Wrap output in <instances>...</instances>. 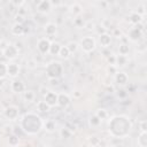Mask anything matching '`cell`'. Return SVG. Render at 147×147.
<instances>
[{
	"instance_id": "54",
	"label": "cell",
	"mask_w": 147,
	"mask_h": 147,
	"mask_svg": "<svg viewBox=\"0 0 147 147\" xmlns=\"http://www.w3.org/2000/svg\"><path fill=\"white\" fill-rule=\"evenodd\" d=\"M0 40H1V33H0Z\"/></svg>"
},
{
	"instance_id": "16",
	"label": "cell",
	"mask_w": 147,
	"mask_h": 147,
	"mask_svg": "<svg viewBox=\"0 0 147 147\" xmlns=\"http://www.w3.org/2000/svg\"><path fill=\"white\" fill-rule=\"evenodd\" d=\"M99 44L101 47H108L110 44H111V34L108 33V32H105V33H101L99 34Z\"/></svg>"
},
{
	"instance_id": "47",
	"label": "cell",
	"mask_w": 147,
	"mask_h": 147,
	"mask_svg": "<svg viewBox=\"0 0 147 147\" xmlns=\"http://www.w3.org/2000/svg\"><path fill=\"white\" fill-rule=\"evenodd\" d=\"M80 95H82V93H80L79 91H75V92H74V96H75V98H79Z\"/></svg>"
},
{
	"instance_id": "20",
	"label": "cell",
	"mask_w": 147,
	"mask_h": 147,
	"mask_svg": "<svg viewBox=\"0 0 147 147\" xmlns=\"http://www.w3.org/2000/svg\"><path fill=\"white\" fill-rule=\"evenodd\" d=\"M42 129L46 132H48V133H53L56 130V123H55V121H53V119H46L44 122Z\"/></svg>"
},
{
	"instance_id": "8",
	"label": "cell",
	"mask_w": 147,
	"mask_h": 147,
	"mask_svg": "<svg viewBox=\"0 0 147 147\" xmlns=\"http://www.w3.org/2000/svg\"><path fill=\"white\" fill-rule=\"evenodd\" d=\"M51 40L48 38H40L37 41V49L39 51L40 54H47L49 53V47H51Z\"/></svg>"
},
{
	"instance_id": "52",
	"label": "cell",
	"mask_w": 147,
	"mask_h": 147,
	"mask_svg": "<svg viewBox=\"0 0 147 147\" xmlns=\"http://www.w3.org/2000/svg\"><path fill=\"white\" fill-rule=\"evenodd\" d=\"M108 147H115V146H113V145H110V146H108Z\"/></svg>"
},
{
	"instance_id": "46",
	"label": "cell",
	"mask_w": 147,
	"mask_h": 147,
	"mask_svg": "<svg viewBox=\"0 0 147 147\" xmlns=\"http://www.w3.org/2000/svg\"><path fill=\"white\" fill-rule=\"evenodd\" d=\"M52 85H59V79H48Z\"/></svg>"
},
{
	"instance_id": "45",
	"label": "cell",
	"mask_w": 147,
	"mask_h": 147,
	"mask_svg": "<svg viewBox=\"0 0 147 147\" xmlns=\"http://www.w3.org/2000/svg\"><path fill=\"white\" fill-rule=\"evenodd\" d=\"M51 5H52V7L53 6H60V5H62V2L61 1H51Z\"/></svg>"
},
{
	"instance_id": "10",
	"label": "cell",
	"mask_w": 147,
	"mask_h": 147,
	"mask_svg": "<svg viewBox=\"0 0 147 147\" xmlns=\"http://www.w3.org/2000/svg\"><path fill=\"white\" fill-rule=\"evenodd\" d=\"M20 64L16 63V62H9L7 63V76L11 77V78H15L18 76L20 74Z\"/></svg>"
},
{
	"instance_id": "38",
	"label": "cell",
	"mask_w": 147,
	"mask_h": 147,
	"mask_svg": "<svg viewBox=\"0 0 147 147\" xmlns=\"http://www.w3.org/2000/svg\"><path fill=\"white\" fill-rule=\"evenodd\" d=\"M99 142H100V139H99L98 137L94 136V137H91V138H90V144H91L93 147H96V146L99 145Z\"/></svg>"
},
{
	"instance_id": "48",
	"label": "cell",
	"mask_w": 147,
	"mask_h": 147,
	"mask_svg": "<svg viewBox=\"0 0 147 147\" xmlns=\"http://www.w3.org/2000/svg\"><path fill=\"white\" fill-rule=\"evenodd\" d=\"M114 34H117L118 37H121V31H118L117 29H115V30H114Z\"/></svg>"
},
{
	"instance_id": "55",
	"label": "cell",
	"mask_w": 147,
	"mask_h": 147,
	"mask_svg": "<svg viewBox=\"0 0 147 147\" xmlns=\"http://www.w3.org/2000/svg\"><path fill=\"white\" fill-rule=\"evenodd\" d=\"M47 147H52V146H47Z\"/></svg>"
},
{
	"instance_id": "6",
	"label": "cell",
	"mask_w": 147,
	"mask_h": 147,
	"mask_svg": "<svg viewBox=\"0 0 147 147\" xmlns=\"http://www.w3.org/2000/svg\"><path fill=\"white\" fill-rule=\"evenodd\" d=\"M142 30H144V28L141 24H138L134 28H131L129 33H127V38L131 41H138L142 37Z\"/></svg>"
},
{
	"instance_id": "25",
	"label": "cell",
	"mask_w": 147,
	"mask_h": 147,
	"mask_svg": "<svg viewBox=\"0 0 147 147\" xmlns=\"http://www.w3.org/2000/svg\"><path fill=\"white\" fill-rule=\"evenodd\" d=\"M8 145L10 147H17L20 145V137L14 134V133L9 134L8 136Z\"/></svg>"
},
{
	"instance_id": "7",
	"label": "cell",
	"mask_w": 147,
	"mask_h": 147,
	"mask_svg": "<svg viewBox=\"0 0 147 147\" xmlns=\"http://www.w3.org/2000/svg\"><path fill=\"white\" fill-rule=\"evenodd\" d=\"M3 115L9 121H16L20 116V109L16 106H8L3 110Z\"/></svg>"
},
{
	"instance_id": "37",
	"label": "cell",
	"mask_w": 147,
	"mask_h": 147,
	"mask_svg": "<svg viewBox=\"0 0 147 147\" xmlns=\"http://www.w3.org/2000/svg\"><path fill=\"white\" fill-rule=\"evenodd\" d=\"M26 67H28L29 69H36V68H37V61L33 60V59L28 60V62H26Z\"/></svg>"
},
{
	"instance_id": "42",
	"label": "cell",
	"mask_w": 147,
	"mask_h": 147,
	"mask_svg": "<svg viewBox=\"0 0 147 147\" xmlns=\"http://www.w3.org/2000/svg\"><path fill=\"white\" fill-rule=\"evenodd\" d=\"M115 56L116 55H113V54H109L107 56V61H108L109 64H115Z\"/></svg>"
},
{
	"instance_id": "40",
	"label": "cell",
	"mask_w": 147,
	"mask_h": 147,
	"mask_svg": "<svg viewBox=\"0 0 147 147\" xmlns=\"http://www.w3.org/2000/svg\"><path fill=\"white\" fill-rule=\"evenodd\" d=\"M15 21H16V23H22L24 21V16L21 13H18V14L15 15Z\"/></svg>"
},
{
	"instance_id": "23",
	"label": "cell",
	"mask_w": 147,
	"mask_h": 147,
	"mask_svg": "<svg viewBox=\"0 0 147 147\" xmlns=\"http://www.w3.org/2000/svg\"><path fill=\"white\" fill-rule=\"evenodd\" d=\"M137 144L139 147H147V132H139Z\"/></svg>"
},
{
	"instance_id": "34",
	"label": "cell",
	"mask_w": 147,
	"mask_h": 147,
	"mask_svg": "<svg viewBox=\"0 0 147 147\" xmlns=\"http://www.w3.org/2000/svg\"><path fill=\"white\" fill-rule=\"evenodd\" d=\"M74 25L76 28H85V21L80 16H77L74 18Z\"/></svg>"
},
{
	"instance_id": "27",
	"label": "cell",
	"mask_w": 147,
	"mask_h": 147,
	"mask_svg": "<svg viewBox=\"0 0 147 147\" xmlns=\"http://www.w3.org/2000/svg\"><path fill=\"white\" fill-rule=\"evenodd\" d=\"M61 44L56 42V41H53L51 42V47H49V54L51 55H59V52H60V48H61Z\"/></svg>"
},
{
	"instance_id": "21",
	"label": "cell",
	"mask_w": 147,
	"mask_h": 147,
	"mask_svg": "<svg viewBox=\"0 0 147 147\" xmlns=\"http://www.w3.org/2000/svg\"><path fill=\"white\" fill-rule=\"evenodd\" d=\"M129 62V59L127 56H124V55H116L115 56V65L118 68V67H125Z\"/></svg>"
},
{
	"instance_id": "15",
	"label": "cell",
	"mask_w": 147,
	"mask_h": 147,
	"mask_svg": "<svg viewBox=\"0 0 147 147\" xmlns=\"http://www.w3.org/2000/svg\"><path fill=\"white\" fill-rule=\"evenodd\" d=\"M10 32H11V34L20 37V36H23L25 33V28H24L23 23H16L15 22L10 28Z\"/></svg>"
},
{
	"instance_id": "44",
	"label": "cell",
	"mask_w": 147,
	"mask_h": 147,
	"mask_svg": "<svg viewBox=\"0 0 147 147\" xmlns=\"http://www.w3.org/2000/svg\"><path fill=\"white\" fill-rule=\"evenodd\" d=\"M11 3L15 5V6H17V7H21V6L25 5V1H11Z\"/></svg>"
},
{
	"instance_id": "11",
	"label": "cell",
	"mask_w": 147,
	"mask_h": 147,
	"mask_svg": "<svg viewBox=\"0 0 147 147\" xmlns=\"http://www.w3.org/2000/svg\"><path fill=\"white\" fill-rule=\"evenodd\" d=\"M44 101L52 108V107H55L57 106V93L54 92V91H48V93L44 96Z\"/></svg>"
},
{
	"instance_id": "41",
	"label": "cell",
	"mask_w": 147,
	"mask_h": 147,
	"mask_svg": "<svg viewBox=\"0 0 147 147\" xmlns=\"http://www.w3.org/2000/svg\"><path fill=\"white\" fill-rule=\"evenodd\" d=\"M48 91H49V90H48L46 86H40V87H39V92H40V94H41L42 96H45V95L48 93Z\"/></svg>"
},
{
	"instance_id": "35",
	"label": "cell",
	"mask_w": 147,
	"mask_h": 147,
	"mask_svg": "<svg viewBox=\"0 0 147 147\" xmlns=\"http://www.w3.org/2000/svg\"><path fill=\"white\" fill-rule=\"evenodd\" d=\"M138 126H139L140 132H147V121H146V119H141V121H139Z\"/></svg>"
},
{
	"instance_id": "53",
	"label": "cell",
	"mask_w": 147,
	"mask_h": 147,
	"mask_svg": "<svg viewBox=\"0 0 147 147\" xmlns=\"http://www.w3.org/2000/svg\"><path fill=\"white\" fill-rule=\"evenodd\" d=\"M1 5H2V2H1V1H0V6H1Z\"/></svg>"
},
{
	"instance_id": "50",
	"label": "cell",
	"mask_w": 147,
	"mask_h": 147,
	"mask_svg": "<svg viewBox=\"0 0 147 147\" xmlns=\"http://www.w3.org/2000/svg\"><path fill=\"white\" fill-rule=\"evenodd\" d=\"M3 85V79H0V87Z\"/></svg>"
},
{
	"instance_id": "26",
	"label": "cell",
	"mask_w": 147,
	"mask_h": 147,
	"mask_svg": "<svg viewBox=\"0 0 147 147\" xmlns=\"http://www.w3.org/2000/svg\"><path fill=\"white\" fill-rule=\"evenodd\" d=\"M101 122H102V121H101L98 116H95L94 114L88 117V125H90L91 127H98V126L101 124Z\"/></svg>"
},
{
	"instance_id": "24",
	"label": "cell",
	"mask_w": 147,
	"mask_h": 147,
	"mask_svg": "<svg viewBox=\"0 0 147 147\" xmlns=\"http://www.w3.org/2000/svg\"><path fill=\"white\" fill-rule=\"evenodd\" d=\"M59 134H60V137H61L62 139H69V138L72 137V131H71L68 126H63L62 129H60Z\"/></svg>"
},
{
	"instance_id": "4",
	"label": "cell",
	"mask_w": 147,
	"mask_h": 147,
	"mask_svg": "<svg viewBox=\"0 0 147 147\" xmlns=\"http://www.w3.org/2000/svg\"><path fill=\"white\" fill-rule=\"evenodd\" d=\"M78 45L84 53H92L96 47V40L92 36H85L79 40Z\"/></svg>"
},
{
	"instance_id": "32",
	"label": "cell",
	"mask_w": 147,
	"mask_h": 147,
	"mask_svg": "<svg viewBox=\"0 0 147 147\" xmlns=\"http://www.w3.org/2000/svg\"><path fill=\"white\" fill-rule=\"evenodd\" d=\"M95 116H98L101 121H103V119H106L107 117H108V113H107V110L105 109V108H99L96 111H95V114H94Z\"/></svg>"
},
{
	"instance_id": "1",
	"label": "cell",
	"mask_w": 147,
	"mask_h": 147,
	"mask_svg": "<svg viewBox=\"0 0 147 147\" xmlns=\"http://www.w3.org/2000/svg\"><path fill=\"white\" fill-rule=\"evenodd\" d=\"M108 130L114 138H125L132 130V122L126 115H116L109 121Z\"/></svg>"
},
{
	"instance_id": "51",
	"label": "cell",
	"mask_w": 147,
	"mask_h": 147,
	"mask_svg": "<svg viewBox=\"0 0 147 147\" xmlns=\"http://www.w3.org/2000/svg\"><path fill=\"white\" fill-rule=\"evenodd\" d=\"M57 147H67V146H64V145H60V146H57Z\"/></svg>"
},
{
	"instance_id": "19",
	"label": "cell",
	"mask_w": 147,
	"mask_h": 147,
	"mask_svg": "<svg viewBox=\"0 0 147 147\" xmlns=\"http://www.w3.org/2000/svg\"><path fill=\"white\" fill-rule=\"evenodd\" d=\"M36 96H37V94L33 90H25L23 92V100L26 103H32L36 100Z\"/></svg>"
},
{
	"instance_id": "17",
	"label": "cell",
	"mask_w": 147,
	"mask_h": 147,
	"mask_svg": "<svg viewBox=\"0 0 147 147\" xmlns=\"http://www.w3.org/2000/svg\"><path fill=\"white\" fill-rule=\"evenodd\" d=\"M44 31H45L46 36H48V37H53V36H55L56 32H57V25H56L55 23H53V22H48V23L45 24V26H44Z\"/></svg>"
},
{
	"instance_id": "39",
	"label": "cell",
	"mask_w": 147,
	"mask_h": 147,
	"mask_svg": "<svg viewBox=\"0 0 147 147\" xmlns=\"http://www.w3.org/2000/svg\"><path fill=\"white\" fill-rule=\"evenodd\" d=\"M136 13H138L139 15H141V16H144L145 15V13H146V10H145V6L144 5H139L138 7H137V10H134Z\"/></svg>"
},
{
	"instance_id": "33",
	"label": "cell",
	"mask_w": 147,
	"mask_h": 147,
	"mask_svg": "<svg viewBox=\"0 0 147 147\" xmlns=\"http://www.w3.org/2000/svg\"><path fill=\"white\" fill-rule=\"evenodd\" d=\"M7 77V63L0 62V79Z\"/></svg>"
},
{
	"instance_id": "43",
	"label": "cell",
	"mask_w": 147,
	"mask_h": 147,
	"mask_svg": "<svg viewBox=\"0 0 147 147\" xmlns=\"http://www.w3.org/2000/svg\"><path fill=\"white\" fill-rule=\"evenodd\" d=\"M127 95V92L125 91V90H119L118 92H117V96L118 98H125Z\"/></svg>"
},
{
	"instance_id": "28",
	"label": "cell",
	"mask_w": 147,
	"mask_h": 147,
	"mask_svg": "<svg viewBox=\"0 0 147 147\" xmlns=\"http://www.w3.org/2000/svg\"><path fill=\"white\" fill-rule=\"evenodd\" d=\"M37 109H38L40 113H48V111L51 110V107H49L44 100H41V101H38V102H37Z\"/></svg>"
},
{
	"instance_id": "13",
	"label": "cell",
	"mask_w": 147,
	"mask_h": 147,
	"mask_svg": "<svg viewBox=\"0 0 147 147\" xmlns=\"http://www.w3.org/2000/svg\"><path fill=\"white\" fill-rule=\"evenodd\" d=\"M114 80L117 85L119 86H123L125 85L127 82H129V76L126 75V72L124 71H117L115 75H114Z\"/></svg>"
},
{
	"instance_id": "49",
	"label": "cell",
	"mask_w": 147,
	"mask_h": 147,
	"mask_svg": "<svg viewBox=\"0 0 147 147\" xmlns=\"http://www.w3.org/2000/svg\"><path fill=\"white\" fill-rule=\"evenodd\" d=\"M3 110H5V108H3V107H2V105L0 103V116L3 114Z\"/></svg>"
},
{
	"instance_id": "31",
	"label": "cell",
	"mask_w": 147,
	"mask_h": 147,
	"mask_svg": "<svg viewBox=\"0 0 147 147\" xmlns=\"http://www.w3.org/2000/svg\"><path fill=\"white\" fill-rule=\"evenodd\" d=\"M65 46H67V48L69 49L70 54L76 53V52L78 51V48H79V45H78V42H76V41H69Z\"/></svg>"
},
{
	"instance_id": "12",
	"label": "cell",
	"mask_w": 147,
	"mask_h": 147,
	"mask_svg": "<svg viewBox=\"0 0 147 147\" xmlns=\"http://www.w3.org/2000/svg\"><path fill=\"white\" fill-rule=\"evenodd\" d=\"M71 98L68 93H57V106L61 108H65L70 105Z\"/></svg>"
},
{
	"instance_id": "14",
	"label": "cell",
	"mask_w": 147,
	"mask_h": 147,
	"mask_svg": "<svg viewBox=\"0 0 147 147\" xmlns=\"http://www.w3.org/2000/svg\"><path fill=\"white\" fill-rule=\"evenodd\" d=\"M10 90L14 93H23L25 91V85L21 79H14L10 84Z\"/></svg>"
},
{
	"instance_id": "30",
	"label": "cell",
	"mask_w": 147,
	"mask_h": 147,
	"mask_svg": "<svg viewBox=\"0 0 147 147\" xmlns=\"http://www.w3.org/2000/svg\"><path fill=\"white\" fill-rule=\"evenodd\" d=\"M70 52H69V49L67 48V46H61V48H60V52H59V56L61 57V59H64V60H67V59H69L70 57Z\"/></svg>"
},
{
	"instance_id": "36",
	"label": "cell",
	"mask_w": 147,
	"mask_h": 147,
	"mask_svg": "<svg viewBox=\"0 0 147 147\" xmlns=\"http://www.w3.org/2000/svg\"><path fill=\"white\" fill-rule=\"evenodd\" d=\"M118 70H117V67L115 65V64H109L108 67H107V74L108 75H115L116 72H117Z\"/></svg>"
},
{
	"instance_id": "9",
	"label": "cell",
	"mask_w": 147,
	"mask_h": 147,
	"mask_svg": "<svg viewBox=\"0 0 147 147\" xmlns=\"http://www.w3.org/2000/svg\"><path fill=\"white\" fill-rule=\"evenodd\" d=\"M52 10V5L49 0H41L37 3V11L40 14H49Z\"/></svg>"
},
{
	"instance_id": "18",
	"label": "cell",
	"mask_w": 147,
	"mask_h": 147,
	"mask_svg": "<svg viewBox=\"0 0 147 147\" xmlns=\"http://www.w3.org/2000/svg\"><path fill=\"white\" fill-rule=\"evenodd\" d=\"M69 11H70L71 15H74V16L77 17V16H79L83 13V7L78 2H74V3H71L69 6Z\"/></svg>"
},
{
	"instance_id": "22",
	"label": "cell",
	"mask_w": 147,
	"mask_h": 147,
	"mask_svg": "<svg viewBox=\"0 0 147 147\" xmlns=\"http://www.w3.org/2000/svg\"><path fill=\"white\" fill-rule=\"evenodd\" d=\"M129 21H130L132 24L138 25V24H141V22H142V16L139 15L138 13H136V11H132V13L130 14V16H129Z\"/></svg>"
},
{
	"instance_id": "2",
	"label": "cell",
	"mask_w": 147,
	"mask_h": 147,
	"mask_svg": "<svg viewBox=\"0 0 147 147\" xmlns=\"http://www.w3.org/2000/svg\"><path fill=\"white\" fill-rule=\"evenodd\" d=\"M44 121L42 118L37 115L36 113H25L20 122V127L24 132V134L28 136H34L40 132L42 129Z\"/></svg>"
},
{
	"instance_id": "29",
	"label": "cell",
	"mask_w": 147,
	"mask_h": 147,
	"mask_svg": "<svg viewBox=\"0 0 147 147\" xmlns=\"http://www.w3.org/2000/svg\"><path fill=\"white\" fill-rule=\"evenodd\" d=\"M129 52H130V46H129V44L123 42V44L119 45V47H118V54H119V55L127 56Z\"/></svg>"
},
{
	"instance_id": "5",
	"label": "cell",
	"mask_w": 147,
	"mask_h": 147,
	"mask_svg": "<svg viewBox=\"0 0 147 147\" xmlns=\"http://www.w3.org/2000/svg\"><path fill=\"white\" fill-rule=\"evenodd\" d=\"M18 53H20V48H17L16 45L14 44H8L6 45L3 48H2V55L5 59L11 61V60H15L17 56H18Z\"/></svg>"
},
{
	"instance_id": "3",
	"label": "cell",
	"mask_w": 147,
	"mask_h": 147,
	"mask_svg": "<svg viewBox=\"0 0 147 147\" xmlns=\"http://www.w3.org/2000/svg\"><path fill=\"white\" fill-rule=\"evenodd\" d=\"M45 71L48 79H59L63 74V65L60 61H52L46 65Z\"/></svg>"
}]
</instances>
